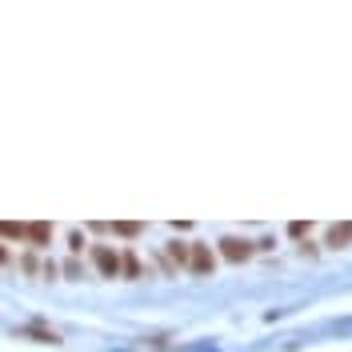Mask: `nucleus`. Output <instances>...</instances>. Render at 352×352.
Listing matches in <instances>:
<instances>
[{"mask_svg": "<svg viewBox=\"0 0 352 352\" xmlns=\"http://www.w3.org/2000/svg\"><path fill=\"white\" fill-rule=\"evenodd\" d=\"M188 268H192L197 276H212V268H217L212 248H208V244H188Z\"/></svg>", "mask_w": 352, "mask_h": 352, "instance_id": "f257e3e1", "label": "nucleus"}, {"mask_svg": "<svg viewBox=\"0 0 352 352\" xmlns=\"http://www.w3.org/2000/svg\"><path fill=\"white\" fill-rule=\"evenodd\" d=\"M252 252H256V244H252V241H241V236H224V241H220V256H224V261H232V264L248 261Z\"/></svg>", "mask_w": 352, "mask_h": 352, "instance_id": "f03ea898", "label": "nucleus"}, {"mask_svg": "<svg viewBox=\"0 0 352 352\" xmlns=\"http://www.w3.org/2000/svg\"><path fill=\"white\" fill-rule=\"evenodd\" d=\"M92 261H96V268H100L104 276H116V272H120V252L109 248V244H96V248H92Z\"/></svg>", "mask_w": 352, "mask_h": 352, "instance_id": "7ed1b4c3", "label": "nucleus"}, {"mask_svg": "<svg viewBox=\"0 0 352 352\" xmlns=\"http://www.w3.org/2000/svg\"><path fill=\"white\" fill-rule=\"evenodd\" d=\"M24 241L36 244V248H44V244L52 241V224H44V220H36V224H24Z\"/></svg>", "mask_w": 352, "mask_h": 352, "instance_id": "20e7f679", "label": "nucleus"}, {"mask_svg": "<svg viewBox=\"0 0 352 352\" xmlns=\"http://www.w3.org/2000/svg\"><path fill=\"white\" fill-rule=\"evenodd\" d=\"M324 244H329V248H349V244H352V224H349V220H344V224H332L329 241H324Z\"/></svg>", "mask_w": 352, "mask_h": 352, "instance_id": "39448f33", "label": "nucleus"}, {"mask_svg": "<svg viewBox=\"0 0 352 352\" xmlns=\"http://www.w3.org/2000/svg\"><path fill=\"white\" fill-rule=\"evenodd\" d=\"M168 261L188 264V244H184V241H173V244H168Z\"/></svg>", "mask_w": 352, "mask_h": 352, "instance_id": "423d86ee", "label": "nucleus"}, {"mask_svg": "<svg viewBox=\"0 0 352 352\" xmlns=\"http://www.w3.org/2000/svg\"><path fill=\"white\" fill-rule=\"evenodd\" d=\"M120 272H124V276H132V280H136V276H140V261H136L132 252H124V256H120Z\"/></svg>", "mask_w": 352, "mask_h": 352, "instance_id": "0eeeda50", "label": "nucleus"}, {"mask_svg": "<svg viewBox=\"0 0 352 352\" xmlns=\"http://www.w3.org/2000/svg\"><path fill=\"white\" fill-rule=\"evenodd\" d=\"M112 232H116V236H140V224H136V220H120V224H112Z\"/></svg>", "mask_w": 352, "mask_h": 352, "instance_id": "6e6552de", "label": "nucleus"}, {"mask_svg": "<svg viewBox=\"0 0 352 352\" xmlns=\"http://www.w3.org/2000/svg\"><path fill=\"white\" fill-rule=\"evenodd\" d=\"M0 236H8V241H24V224H0Z\"/></svg>", "mask_w": 352, "mask_h": 352, "instance_id": "1a4fd4ad", "label": "nucleus"}, {"mask_svg": "<svg viewBox=\"0 0 352 352\" xmlns=\"http://www.w3.org/2000/svg\"><path fill=\"white\" fill-rule=\"evenodd\" d=\"M4 261H8V252H4V248H0V264H4Z\"/></svg>", "mask_w": 352, "mask_h": 352, "instance_id": "9d476101", "label": "nucleus"}]
</instances>
